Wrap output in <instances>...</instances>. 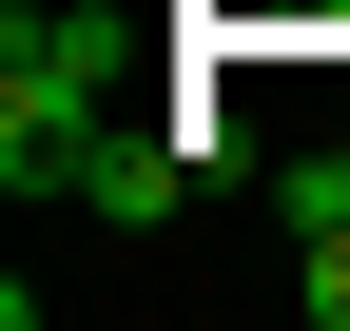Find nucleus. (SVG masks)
I'll use <instances>...</instances> for the list:
<instances>
[{"label":"nucleus","mask_w":350,"mask_h":331,"mask_svg":"<svg viewBox=\"0 0 350 331\" xmlns=\"http://www.w3.org/2000/svg\"><path fill=\"white\" fill-rule=\"evenodd\" d=\"M195 176H214V156L175 137V117H98V156H78V195H98V215H137V234H156Z\"/></svg>","instance_id":"nucleus-1"},{"label":"nucleus","mask_w":350,"mask_h":331,"mask_svg":"<svg viewBox=\"0 0 350 331\" xmlns=\"http://www.w3.org/2000/svg\"><path fill=\"white\" fill-rule=\"evenodd\" d=\"M273 215H292V254H312V234H350V156H292V176H273Z\"/></svg>","instance_id":"nucleus-2"},{"label":"nucleus","mask_w":350,"mask_h":331,"mask_svg":"<svg viewBox=\"0 0 350 331\" xmlns=\"http://www.w3.org/2000/svg\"><path fill=\"white\" fill-rule=\"evenodd\" d=\"M292 312H312V331H350V234H312V273H292Z\"/></svg>","instance_id":"nucleus-3"}]
</instances>
